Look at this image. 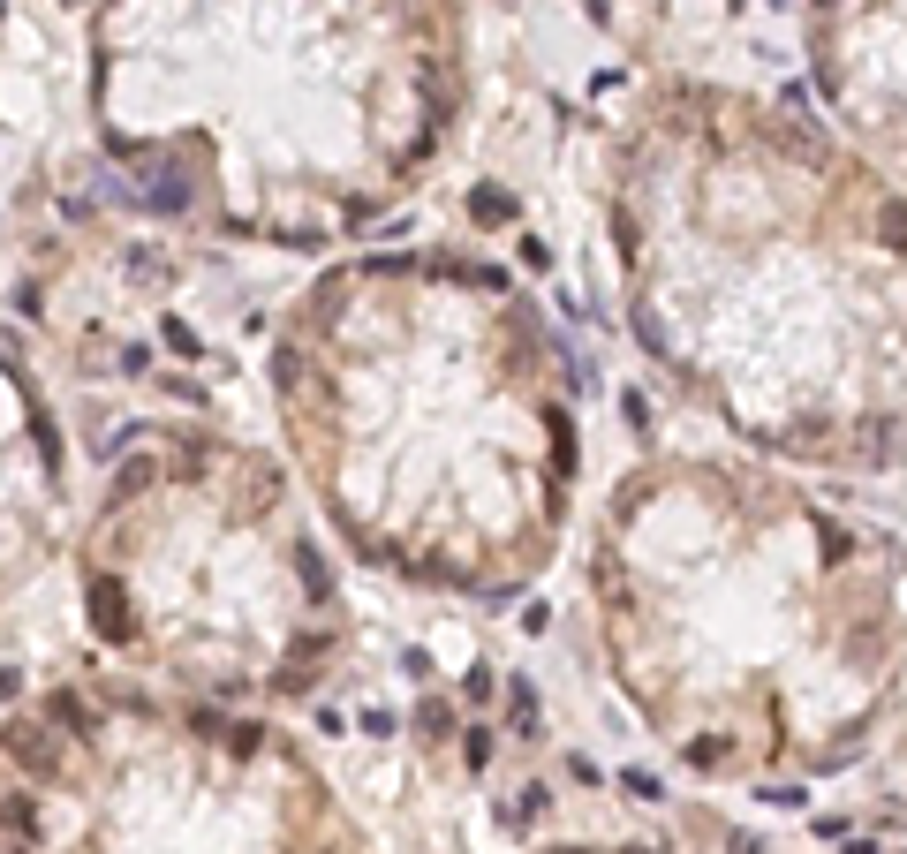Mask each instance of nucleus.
<instances>
[{
  "mask_svg": "<svg viewBox=\"0 0 907 854\" xmlns=\"http://www.w3.org/2000/svg\"><path fill=\"white\" fill-rule=\"evenodd\" d=\"M635 348L779 469H907V189L839 129L673 76L605 144Z\"/></svg>",
  "mask_w": 907,
  "mask_h": 854,
  "instance_id": "obj_1",
  "label": "nucleus"
},
{
  "mask_svg": "<svg viewBox=\"0 0 907 854\" xmlns=\"http://www.w3.org/2000/svg\"><path fill=\"white\" fill-rule=\"evenodd\" d=\"M280 446L348 560L431 598H514L575 514V378L537 303L462 250H363L265 356Z\"/></svg>",
  "mask_w": 907,
  "mask_h": 854,
  "instance_id": "obj_2",
  "label": "nucleus"
},
{
  "mask_svg": "<svg viewBox=\"0 0 907 854\" xmlns=\"http://www.w3.org/2000/svg\"><path fill=\"white\" fill-rule=\"evenodd\" d=\"M590 628L696 779H832L907 711V545L787 469H620L590 530Z\"/></svg>",
  "mask_w": 907,
  "mask_h": 854,
  "instance_id": "obj_3",
  "label": "nucleus"
},
{
  "mask_svg": "<svg viewBox=\"0 0 907 854\" xmlns=\"http://www.w3.org/2000/svg\"><path fill=\"white\" fill-rule=\"evenodd\" d=\"M462 0H99L91 121L159 212L333 250L454 152Z\"/></svg>",
  "mask_w": 907,
  "mask_h": 854,
  "instance_id": "obj_4",
  "label": "nucleus"
},
{
  "mask_svg": "<svg viewBox=\"0 0 907 854\" xmlns=\"http://www.w3.org/2000/svg\"><path fill=\"white\" fill-rule=\"evenodd\" d=\"M76 598L106 658L205 703H295L348 650V598L288 462L167 424L76 530Z\"/></svg>",
  "mask_w": 907,
  "mask_h": 854,
  "instance_id": "obj_5",
  "label": "nucleus"
},
{
  "mask_svg": "<svg viewBox=\"0 0 907 854\" xmlns=\"http://www.w3.org/2000/svg\"><path fill=\"white\" fill-rule=\"evenodd\" d=\"M0 854H371V839L273 718L91 681L0 726Z\"/></svg>",
  "mask_w": 907,
  "mask_h": 854,
  "instance_id": "obj_6",
  "label": "nucleus"
},
{
  "mask_svg": "<svg viewBox=\"0 0 907 854\" xmlns=\"http://www.w3.org/2000/svg\"><path fill=\"white\" fill-rule=\"evenodd\" d=\"M809 76L839 137L907 189V0H809Z\"/></svg>",
  "mask_w": 907,
  "mask_h": 854,
  "instance_id": "obj_7",
  "label": "nucleus"
},
{
  "mask_svg": "<svg viewBox=\"0 0 907 854\" xmlns=\"http://www.w3.org/2000/svg\"><path fill=\"white\" fill-rule=\"evenodd\" d=\"M69 530V454L38 378L0 348V598L23 590Z\"/></svg>",
  "mask_w": 907,
  "mask_h": 854,
  "instance_id": "obj_8",
  "label": "nucleus"
},
{
  "mask_svg": "<svg viewBox=\"0 0 907 854\" xmlns=\"http://www.w3.org/2000/svg\"><path fill=\"white\" fill-rule=\"evenodd\" d=\"M507 726H514V741H545V726H537V688L530 681L507 688Z\"/></svg>",
  "mask_w": 907,
  "mask_h": 854,
  "instance_id": "obj_9",
  "label": "nucleus"
},
{
  "mask_svg": "<svg viewBox=\"0 0 907 854\" xmlns=\"http://www.w3.org/2000/svg\"><path fill=\"white\" fill-rule=\"evenodd\" d=\"M469 212H477L484 227H499V220H514V205L507 197H499V189H477V197H469Z\"/></svg>",
  "mask_w": 907,
  "mask_h": 854,
  "instance_id": "obj_10",
  "label": "nucleus"
},
{
  "mask_svg": "<svg viewBox=\"0 0 907 854\" xmlns=\"http://www.w3.org/2000/svg\"><path fill=\"white\" fill-rule=\"evenodd\" d=\"M620 786H628L635 802H658V779H651V771H620Z\"/></svg>",
  "mask_w": 907,
  "mask_h": 854,
  "instance_id": "obj_11",
  "label": "nucleus"
},
{
  "mask_svg": "<svg viewBox=\"0 0 907 854\" xmlns=\"http://www.w3.org/2000/svg\"><path fill=\"white\" fill-rule=\"evenodd\" d=\"M545 854H651V847H545Z\"/></svg>",
  "mask_w": 907,
  "mask_h": 854,
  "instance_id": "obj_12",
  "label": "nucleus"
}]
</instances>
